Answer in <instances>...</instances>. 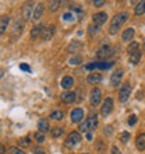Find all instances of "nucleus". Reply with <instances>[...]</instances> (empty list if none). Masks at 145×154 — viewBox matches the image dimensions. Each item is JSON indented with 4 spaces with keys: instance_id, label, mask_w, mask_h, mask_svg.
<instances>
[{
    "instance_id": "obj_4",
    "label": "nucleus",
    "mask_w": 145,
    "mask_h": 154,
    "mask_svg": "<svg viewBox=\"0 0 145 154\" xmlns=\"http://www.w3.org/2000/svg\"><path fill=\"white\" fill-rule=\"evenodd\" d=\"M82 140V137H81V133L78 130H72L67 135V137H66V141H64V144L67 146V147H72V146H75L78 144L80 141Z\"/></svg>"
},
{
    "instance_id": "obj_22",
    "label": "nucleus",
    "mask_w": 145,
    "mask_h": 154,
    "mask_svg": "<svg viewBox=\"0 0 145 154\" xmlns=\"http://www.w3.org/2000/svg\"><path fill=\"white\" fill-rule=\"evenodd\" d=\"M9 23H10L9 16H1V18H0V34H4V31L9 27Z\"/></svg>"
},
{
    "instance_id": "obj_5",
    "label": "nucleus",
    "mask_w": 145,
    "mask_h": 154,
    "mask_svg": "<svg viewBox=\"0 0 145 154\" xmlns=\"http://www.w3.org/2000/svg\"><path fill=\"white\" fill-rule=\"evenodd\" d=\"M114 55V48H112L110 45H103L100 46L98 52H96V58L98 59H109Z\"/></svg>"
},
{
    "instance_id": "obj_39",
    "label": "nucleus",
    "mask_w": 145,
    "mask_h": 154,
    "mask_svg": "<svg viewBox=\"0 0 145 154\" xmlns=\"http://www.w3.org/2000/svg\"><path fill=\"white\" fill-rule=\"evenodd\" d=\"M34 154H46V153H45V150L42 149V147H39V146H38V147H35V149H34Z\"/></svg>"
},
{
    "instance_id": "obj_16",
    "label": "nucleus",
    "mask_w": 145,
    "mask_h": 154,
    "mask_svg": "<svg viewBox=\"0 0 145 154\" xmlns=\"http://www.w3.org/2000/svg\"><path fill=\"white\" fill-rule=\"evenodd\" d=\"M62 87H63L66 91H68L70 88H72V86H74V78H72L71 76H64L63 78H62Z\"/></svg>"
},
{
    "instance_id": "obj_20",
    "label": "nucleus",
    "mask_w": 145,
    "mask_h": 154,
    "mask_svg": "<svg viewBox=\"0 0 145 154\" xmlns=\"http://www.w3.org/2000/svg\"><path fill=\"white\" fill-rule=\"evenodd\" d=\"M135 146L140 151L145 150V133H140V135L135 137Z\"/></svg>"
},
{
    "instance_id": "obj_46",
    "label": "nucleus",
    "mask_w": 145,
    "mask_h": 154,
    "mask_svg": "<svg viewBox=\"0 0 145 154\" xmlns=\"http://www.w3.org/2000/svg\"><path fill=\"white\" fill-rule=\"evenodd\" d=\"M144 50H145V44H144Z\"/></svg>"
},
{
    "instance_id": "obj_25",
    "label": "nucleus",
    "mask_w": 145,
    "mask_h": 154,
    "mask_svg": "<svg viewBox=\"0 0 145 154\" xmlns=\"http://www.w3.org/2000/svg\"><path fill=\"white\" fill-rule=\"evenodd\" d=\"M145 13V0L142 1H138L135 6V9H134V14L135 16H141V14Z\"/></svg>"
},
{
    "instance_id": "obj_40",
    "label": "nucleus",
    "mask_w": 145,
    "mask_h": 154,
    "mask_svg": "<svg viewBox=\"0 0 145 154\" xmlns=\"http://www.w3.org/2000/svg\"><path fill=\"white\" fill-rule=\"evenodd\" d=\"M110 154H122V151L119 150L117 146H113V147H112V151H110Z\"/></svg>"
},
{
    "instance_id": "obj_42",
    "label": "nucleus",
    "mask_w": 145,
    "mask_h": 154,
    "mask_svg": "<svg viewBox=\"0 0 145 154\" xmlns=\"http://www.w3.org/2000/svg\"><path fill=\"white\" fill-rule=\"evenodd\" d=\"M63 18H64V20H74V16H71L70 13H66L63 16Z\"/></svg>"
},
{
    "instance_id": "obj_24",
    "label": "nucleus",
    "mask_w": 145,
    "mask_h": 154,
    "mask_svg": "<svg viewBox=\"0 0 145 154\" xmlns=\"http://www.w3.org/2000/svg\"><path fill=\"white\" fill-rule=\"evenodd\" d=\"M43 9H45V7H43V4H42V3H38V4H36L35 11H34V20H36V21H38V20L42 17V14H43Z\"/></svg>"
},
{
    "instance_id": "obj_28",
    "label": "nucleus",
    "mask_w": 145,
    "mask_h": 154,
    "mask_svg": "<svg viewBox=\"0 0 145 154\" xmlns=\"http://www.w3.org/2000/svg\"><path fill=\"white\" fill-rule=\"evenodd\" d=\"M63 133H64V129H63V127H59V126H57V127H53V129L50 130V136L56 139V137H60L62 135H63Z\"/></svg>"
},
{
    "instance_id": "obj_21",
    "label": "nucleus",
    "mask_w": 145,
    "mask_h": 154,
    "mask_svg": "<svg viewBox=\"0 0 145 154\" xmlns=\"http://www.w3.org/2000/svg\"><path fill=\"white\" fill-rule=\"evenodd\" d=\"M133 36H134V28H127L124 30L122 34V39L124 42H130L133 39Z\"/></svg>"
},
{
    "instance_id": "obj_27",
    "label": "nucleus",
    "mask_w": 145,
    "mask_h": 154,
    "mask_svg": "<svg viewBox=\"0 0 145 154\" xmlns=\"http://www.w3.org/2000/svg\"><path fill=\"white\" fill-rule=\"evenodd\" d=\"M31 143H32V140H31V137L29 136L21 137V139L18 140V146H20V147H29Z\"/></svg>"
},
{
    "instance_id": "obj_32",
    "label": "nucleus",
    "mask_w": 145,
    "mask_h": 154,
    "mask_svg": "<svg viewBox=\"0 0 145 154\" xmlns=\"http://www.w3.org/2000/svg\"><path fill=\"white\" fill-rule=\"evenodd\" d=\"M98 31H99V28L96 27L95 24H91V25H88V34H89L91 36H94L98 34Z\"/></svg>"
},
{
    "instance_id": "obj_23",
    "label": "nucleus",
    "mask_w": 145,
    "mask_h": 154,
    "mask_svg": "<svg viewBox=\"0 0 145 154\" xmlns=\"http://www.w3.org/2000/svg\"><path fill=\"white\" fill-rule=\"evenodd\" d=\"M23 28H24V23L23 21H15V24H14V27H13V32H11V35L15 36V35H20L21 34V31H23Z\"/></svg>"
},
{
    "instance_id": "obj_37",
    "label": "nucleus",
    "mask_w": 145,
    "mask_h": 154,
    "mask_svg": "<svg viewBox=\"0 0 145 154\" xmlns=\"http://www.w3.org/2000/svg\"><path fill=\"white\" fill-rule=\"evenodd\" d=\"M135 122H137V116L135 115H131V116L128 118V125H130V126H134Z\"/></svg>"
},
{
    "instance_id": "obj_13",
    "label": "nucleus",
    "mask_w": 145,
    "mask_h": 154,
    "mask_svg": "<svg viewBox=\"0 0 145 154\" xmlns=\"http://www.w3.org/2000/svg\"><path fill=\"white\" fill-rule=\"evenodd\" d=\"M102 81V74L98 72H92L88 74V77H86V83L88 84H92V86H95V84H99V83Z\"/></svg>"
},
{
    "instance_id": "obj_18",
    "label": "nucleus",
    "mask_w": 145,
    "mask_h": 154,
    "mask_svg": "<svg viewBox=\"0 0 145 154\" xmlns=\"http://www.w3.org/2000/svg\"><path fill=\"white\" fill-rule=\"evenodd\" d=\"M43 25L42 24H39V25H34L31 30V39H38L39 38V35L42 36V32H43Z\"/></svg>"
},
{
    "instance_id": "obj_2",
    "label": "nucleus",
    "mask_w": 145,
    "mask_h": 154,
    "mask_svg": "<svg viewBox=\"0 0 145 154\" xmlns=\"http://www.w3.org/2000/svg\"><path fill=\"white\" fill-rule=\"evenodd\" d=\"M96 126H98V115L96 113H91L84 122L80 123L78 132L80 133H91L92 130H95Z\"/></svg>"
},
{
    "instance_id": "obj_17",
    "label": "nucleus",
    "mask_w": 145,
    "mask_h": 154,
    "mask_svg": "<svg viewBox=\"0 0 145 154\" xmlns=\"http://www.w3.org/2000/svg\"><path fill=\"white\" fill-rule=\"evenodd\" d=\"M38 129H39L41 133H46V132L52 130V129H50V125H49V121L46 118L39 119V122H38Z\"/></svg>"
},
{
    "instance_id": "obj_14",
    "label": "nucleus",
    "mask_w": 145,
    "mask_h": 154,
    "mask_svg": "<svg viewBox=\"0 0 145 154\" xmlns=\"http://www.w3.org/2000/svg\"><path fill=\"white\" fill-rule=\"evenodd\" d=\"M54 31H56V25H48V27L43 28V32H42V39L43 41H49L50 38L54 35Z\"/></svg>"
},
{
    "instance_id": "obj_11",
    "label": "nucleus",
    "mask_w": 145,
    "mask_h": 154,
    "mask_svg": "<svg viewBox=\"0 0 145 154\" xmlns=\"http://www.w3.org/2000/svg\"><path fill=\"white\" fill-rule=\"evenodd\" d=\"M106 20H108V14L105 13V11H99V13H95L92 16V23L95 24L96 27L103 25L106 23Z\"/></svg>"
},
{
    "instance_id": "obj_3",
    "label": "nucleus",
    "mask_w": 145,
    "mask_h": 154,
    "mask_svg": "<svg viewBox=\"0 0 145 154\" xmlns=\"http://www.w3.org/2000/svg\"><path fill=\"white\" fill-rule=\"evenodd\" d=\"M127 53H128V59L133 64H138L141 60V49H140V45L138 42L133 41L128 48H127Z\"/></svg>"
},
{
    "instance_id": "obj_47",
    "label": "nucleus",
    "mask_w": 145,
    "mask_h": 154,
    "mask_svg": "<svg viewBox=\"0 0 145 154\" xmlns=\"http://www.w3.org/2000/svg\"><path fill=\"white\" fill-rule=\"evenodd\" d=\"M71 154H72V153H71Z\"/></svg>"
},
{
    "instance_id": "obj_44",
    "label": "nucleus",
    "mask_w": 145,
    "mask_h": 154,
    "mask_svg": "<svg viewBox=\"0 0 145 154\" xmlns=\"http://www.w3.org/2000/svg\"><path fill=\"white\" fill-rule=\"evenodd\" d=\"M86 139L91 140V139H92V133H86Z\"/></svg>"
},
{
    "instance_id": "obj_29",
    "label": "nucleus",
    "mask_w": 145,
    "mask_h": 154,
    "mask_svg": "<svg viewBox=\"0 0 145 154\" xmlns=\"http://www.w3.org/2000/svg\"><path fill=\"white\" fill-rule=\"evenodd\" d=\"M60 4H62V1H59V0H53V1H50L49 3V11L50 13H54V11H57L60 7Z\"/></svg>"
},
{
    "instance_id": "obj_36",
    "label": "nucleus",
    "mask_w": 145,
    "mask_h": 154,
    "mask_svg": "<svg viewBox=\"0 0 145 154\" xmlns=\"http://www.w3.org/2000/svg\"><path fill=\"white\" fill-rule=\"evenodd\" d=\"M92 4L95 6V7H102V6L106 4V1H105V0H94Z\"/></svg>"
},
{
    "instance_id": "obj_45",
    "label": "nucleus",
    "mask_w": 145,
    "mask_h": 154,
    "mask_svg": "<svg viewBox=\"0 0 145 154\" xmlns=\"http://www.w3.org/2000/svg\"><path fill=\"white\" fill-rule=\"evenodd\" d=\"M81 154H89V153H81Z\"/></svg>"
},
{
    "instance_id": "obj_35",
    "label": "nucleus",
    "mask_w": 145,
    "mask_h": 154,
    "mask_svg": "<svg viewBox=\"0 0 145 154\" xmlns=\"http://www.w3.org/2000/svg\"><path fill=\"white\" fill-rule=\"evenodd\" d=\"M120 139H122L123 143H127V141L130 140V133H128V132H123L122 136H120Z\"/></svg>"
},
{
    "instance_id": "obj_34",
    "label": "nucleus",
    "mask_w": 145,
    "mask_h": 154,
    "mask_svg": "<svg viewBox=\"0 0 145 154\" xmlns=\"http://www.w3.org/2000/svg\"><path fill=\"white\" fill-rule=\"evenodd\" d=\"M34 136H35L36 143H43V141H45V136H43V133H41V132H36Z\"/></svg>"
},
{
    "instance_id": "obj_9",
    "label": "nucleus",
    "mask_w": 145,
    "mask_h": 154,
    "mask_svg": "<svg viewBox=\"0 0 145 154\" xmlns=\"http://www.w3.org/2000/svg\"><path fill=\"white\" fill-rule=\"evenodd\" d=\"M84 116H85V112L82 108H74L70 112V119H71L72 123H81Z\"/></svg>"
},
{
    "instance_id": "obj_31",
    "label": "nucleus",
    "mask_w": 145,
    "mask_h": 154,
    "mask_svg": "<svg viewBox=\"0 0 145 154\" xmlns=\"http://www.w3.org/2000/svg\"><path fill=\"white\" fill-rule=\"evenodd\" d=\"M82 62V58L80 56V55H77V56H72L71 59L68 60V63L71 64V66H75V64H80Z\"/></svg>"
},
{
    "instance_id": "obj_41",
    "label": "nucleus",
    "mask_w": 145,
    "mask_h": 154,
    "mask_svg": "<svg viewBox=\"0 0 145 154\" xmlns=\"http://www.w3.org/2000/svg\"><path fill=\"white\" fill-rule=\"evenodd\" d=\"M20 69H21V70H24V72H31V67H29V66H27V64H20Z\"/></svg>"
},
{
    "instance_id": "obj_7",
    "label": "nucleus",
    "mask_w": 145,
    "mask_h": 154,
    "mask_svg": "<svg viewBox=\"0 0 145 154\" xmlns=\"http://www.w3.org/2000/svg\"><path fill=\"white\" fill-rule=\"evenodd\" d=\"M102 101V91L98 87H94L92 90L89 91V102L92 107H98Z\"/></svg>"
},
{
    "instance_id": "obj_26",
    "label": "nucleus",
    "mask_w": 145,
    "mask_h": 154,
    "mask_svg": "<svg viewBox=\"0 0 145 154\" xmlns=\"http://www.w3.org/2000/svg\"><path fill=\"white\" fill-rule=\"evenodd\" d=\"M50 118L53 119V121H62V119L64 118V112L60 111V109H54V111H52V113H50Z\"/></svg>"
},
{
    "instance_id": "obj_33",
    "label": "nucleus",
    "mask_w": 145,
    "mask_h": 154,
    "mask_svg": "<svg viewBox=\"0 0 145 154\" xmlns=\"http://www.w3.org/2000/svg\"><path fill=\"white\" fill-rule=\"evenodd\" d=\"M7 153L9 154H25V151H23L20 147H10Z\"/></svg>"
},
{
    "instance_id": "obj_43",
    "label": "nucleus",
    "mask_w": 145,
    "mask_h": 154,
    "mask_svg": "<svg viewBox=\"0 0 145 154\" xmlns=\"http://www.w3.org/2000/svg\"><path fill=\"white\" fill-rule=\"evenodd\" d=\"M4 153H6V147L1 144V146H0V154H4Z\"/></svg>"
},
{
    "instance_id": "obj_1",
    "label": "nucleus",
    "mask_w": 145,
    "mask_h": 154,
    "mask_svg": "<svg viewBox=\"0 0 145 154\" xmlns=\"http://www.w3.org/2000/svg\"><path fill=\"white\" fill-rule=\"evenodd\" d=\"M127 18H128V13H127V11L117 13L114 17H112L110 25H109V34H110V35H116L119 32V30H120V27L127 21Z\"/></svg>"
},
{
    "instance_id": "obj_6",
    "label": "nucleus",
    "mask_w": 145,
    "mask_h": 154,
    "mask_svg": "<svg viewBox=\"0 0 145 154\" xmlns=\"http://www.w3.org/2000/svg\"><path fill=\"white\" fill-rule=\"evenodd\" d=\"M130 93H131V84L128 81H124L119 90V101L120 102H126L130 97Z\"/></svg>"
},
{
    "instance_id": "obj_8",
    "label": "nucleus",
    "mask_w": 145,
    "mask_h": 154,
    "mask_svg": "<svg viewBox=\"0 0 145 154\" xmlns=\"http://www.w3.org/2000/svg\"><path fill=\"white\" fill-rule=\"evenodd\" d=\"M112 109H113V100L108 97V98H105L103 102H102V107H100V115L102 116H108L109 113L112 112Z\"/></svg>"
},
{
    "instance_id": "obj_30",
    "label": "nucleus",
    "mask_w": 145,
    "mask_h": 154,
    "mask_svg": "<svg viewBox=\"0 0 145 154\" xmlns=\"http://www.w3.org/2000/svg\"><path fill=\"white\" fill-rule=\"evenodd\" d=\"M70 10H71V11H74V13H78L80 18H81V16L84 14V10H82V7L80 4H71V6H70Z\"/></svg>"
},
{
    "instance_id": "obj_15",
    "label": "nucleus",
    "mask_w": 145,
    "mask_h": 154,
    "mask_svg": "<svg viewBox=\"0 0 145 154\" xmlns=\"http://www.w3.org/2000/svg\"><path fill=\"white\" fill-rule=\"evenodd\" d=\"M32 3H25L23 6V10H21V14H23V18L24 20H29L31 17H34V14H32Z\"/></svg>"
},
{
    "instance_id": "obj_38",
    "label": "nucleus",
    "mask_w": 145,
    "mask_h": 154,
    "mask_svg": "<svg viewBox=\"0 0 145 154\" xmlns=\"http://www.w3.org/2000/svg\"><path fill=\"white\" fill-rule=\"evenodd\" d=\"M103 133L105 135H112V133H113V129H112V126H110V125H108V126H105V130H103Z\"/></svg>"
},
{
    "instance_id": "obj_10",
    "label": "nucleus",
    "mask_w": 145,
    "mask_h": 154,
    "mask_svg": "<svg viewBox=\"0 0 145 154\" xmlns=\"http://www.w3.org/2000/svg\"><path fill=\"white\" fill-rule=\"evenodd\" d=\"M60 100H62V102H64V104H74V102L77 101V94H75L74 91H64V93H62V95H60Z\"/></svg>"
},
{
    "instance_id": "obj_12",
    "label": "nucleus",
    "mask_w": 145,
    "mask_h": 154,
    "mask_svg": "<svg viewBox=\"0 0 145 154\" xmlns=\"http://www.w3.org/2000/svg\"><path fill=\"white\" fill-rule=\"evenodd\" d=\"M122 77H123V69L117 67L110 76V84L113 87H117L120 84V81H122Z\"/></svg>"
},
{
    "instance_id": "obj_19",
    "label": "nucleus",
    "mask_w": 145,
    "mask_h": 154,
    "mask_svg": "<svg viewBox=\"0 0 145 154\" xmlns=\"http://www.w3.org/2000/svg\"><path fill=\"white\" fill-rule=\"evenodd\" d=\"M82 49V42L81 41H72L70 45L67 46V52H70V53H75V52H78V50Z\"/></svg>"
}]
</instances>
